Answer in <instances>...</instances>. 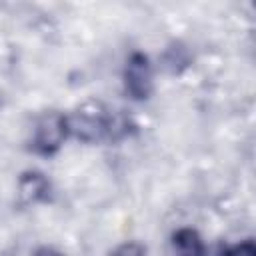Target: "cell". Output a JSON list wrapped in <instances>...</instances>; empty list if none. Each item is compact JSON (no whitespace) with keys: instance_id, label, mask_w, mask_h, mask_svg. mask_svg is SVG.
I'll return each instance as SVG.
<instances>
[{"instance_id":"obj_1","label":"cell","mask_w":256,"mask_h":256,"mask_svg":"<svg viewBox=\"0 0 256 256\" xmlns=\"http://www.w3.org/2000/svg\"><path fill=\"white\" fill-rule=\"evenodd\" d=\"M68 118V134L82 142H100L104 138L118 140L128 134V120L110 112L100 102H86Z\"/></svg>"},{"instance_id":"obj_2","label":"cell","mask_w":256,"mask_h":256,"mask_svg":"<svg viewBox=\"0 0 256 256\" xmlns=\"http://www.w3.org/2000/svg\"><path fill=\"white\" fill-rule=\"evenodd\" d=\"M68 136V118L60 112H46L36 120L32 146L38 154L50 156L60 150Z\"/></svg>"},{"instance_id":"obj_3","label":"cell","mask_w":256,"mask_h":256,"mask_svg":"<svg viewBox=\"0 0 256 256\" xmlns=\"http://www.w3.org/2000/svg\"><path fill=\"white\" fill-rule=\"evenodd\" d=\"M124 88L134 100H146L152 94L154 80H152V66L142 52H134L126 60L124 68Z\"/></svg>"},{"instance_id":"obj_4","label":"cell","mask_w":256,"mask_h":256,"mask_svg":"<svg viewBox=\"0 0 256 256\" xmlns=\"http://www.w3.org/2000/svg\"><path fill=\"white\" fill-rule=\"evenodd\" d=\"M18 194L24 204L46 202L50 196V182L42 172H36V170L24 172L18 180Z\"/></svg>"},{"instance_id":"obj_5","label":"cell","mask_w":256,"mask_h":256,"mask_svg":"<svg viewBox=\"0 0 256 256\" xmlns=\"http://www.w3.org/2000/svg\"><path fill=\"white\" fill-rule=\"evenodd\" d=\"M172 248L180 254H202L204 244L196 230L192 228H180L172 234Z\"/></svg>"}]
</instances>
